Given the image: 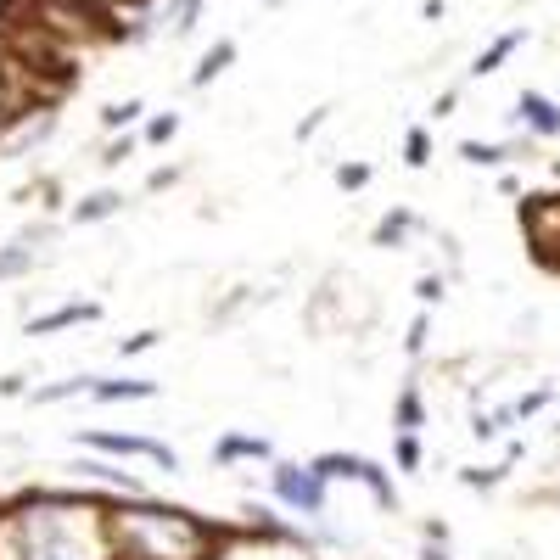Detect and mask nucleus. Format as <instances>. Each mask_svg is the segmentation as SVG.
<instances>
[{"label":"nucleus","instance_id":"a211bd4d","mask_svg":"<svg viewBox=\"0 0 560 560\" xmlns=\"http://www.w3.org/2000/svg\"><path fill=\"white\" fill-rule=\"evenodd\" d=\"M135 118H140V101H124V107H107V112H101V124H107V129L135 124Z\"/></svg>","mask_w":560,"mask_h":560},{"label":"nucleus","instance_id":"9b49d317","mask_svg":"<svg viewBox=\"0 0 560 560\" xmlns=\"http://www.w3.org/2000/svg\"><path fill=\"white\" fill-rule=\"evenodd\" d=\"M269 443L264 437H224L219 443V460H264Z\"/></svg>","mask_w":560,"mask_h":560},{"label":"nucleus","instance_id":"1a4fd4ad","mask_svg":"<svg viewBox=\"0 0 560 560\" xmlns=\"http://www.w3.org/2000/svg\"><path fill=\"white\" fill-rule=\"evenodd\" d=\"M521 40H527V34H521V28H516V34H504V40H493L488 45V51H482V56H476V79H482V73H499V62H504V56H510V51H516V45Z\"/></svg>","mask_w":560,"mask_h":560},{"label":"nucleus","instance_id":"5701e85b","mask_svg":"<svg viewBox=\"0 0 560 560\" xmlns=\"http://www.w3.org/2000/svg\"><path fill=\"white\" fill-rule=\"evenodd\" d=\"M174 129H180V118H174V112H168V118H157V124L146 129V135H152V140H168V135H174Z\"/></svg>","mask_w":560,"mask_h":560},{"label":"nucleus","instance_id":"4be33fe9","mask_svg":"<svg viewBox=\"0 0 560 560\" xmlns=\"http://www.w3.org/2000/svg\"><path fill=\"white\" fill-rule=\"evenodd\" d=\"M409 163H426V129H415V135H409Z\"/></svg>","mask_w":560,"mask_h":560},{"label":"nucleus","instance_id":"393cba45","mask_svg":"<svg viewBox=\"0 0 560 560\" xmlns=\"http://www.w3.org/2000/svg\"><path fill=\"white\" fill-rule=\"evenodd\" d=\"M504 471H465V482H471V488H488V482H499Z\"/></svg>","mask_w":560,"mask_h":560},{"label":"nucleus","instance_id":"20e7f679","mask_svg":"<svg viewBox=\"0 0 560 560\" xmlns=\"http://www.w3.org/2000/svg\"><path fill=\"white\" fill-rule=\"evenodd\" d=\"M275 488H280V499L297 504V510H308V516H320V510H325V493H320V476H314V471L280 465V471H275Z\"/></svg>","mask_w":560,"mask_h":560},{"label":"nucleus","instance_id":"39448f33","mask_svg":"<svg viewBox=\"0 0 560 560\" xmlns=\"http://www.w3.org/2000/svg\"><path fill=\"white\" fill-rule=\"evenodd\" d=\"M84 443L90 448H101V454H146V460H157V465H168L174 471V448L168 443H152V437H118V432H84Z\"/></svg>","mask_w":560,"mask_h":560},{"label":"nucleus","instance_id":"412c9836","mask_svg":"<svg viewBox=\"0 0 560 560\" xmlns=\"http://www.w3.org/2000/svg\"><path fill=\"white\" fill-rule=\"evenodd\" d=\"M398 465H404V471H415V465H420V443H415V437H398Z\"/></svg>","mask_w":560,"mask_h":560},{"label":"nucleus","instance_id":"0eeeda50","mask_svg":"<svg viewBox=\"0 0 560 560\" xmlns=\"http://www.w3.org/2000/svg\"><path fill=\"white\" fill-rule=\"evenodd\" d=\"M79 320H96V303H73V308H56L45 320L28 325V336H45V331H62V325H79Z\"/></svg>","mask_w":560,"mask_h":560},{"label":"nucleus","instance_id":"bb28decb","mask_svg":"<svg viewBox=\"0 0 560 560\" xmlns=\"http://www.w3.org/2000/svg\"><path fill=\"white\" fill-rule=\"evenodd\" d=\"M426 348V320H415V331H409V353Z\"/></svg>","mask_w":560,"mask_h":560},{"label":"nucleus","instance_id":"6e6552de","mask_svg":"<svg viewBox=\"0 0 560 560\" xmlns=\"http://www.w3.org/2000/svg\"><path fill=\"white\" fill-rule=\"evenodd\" d=\"M101 398V404H118V398H152L157 381H101V387H90Z\"/></svg>","mask_w":560,"mask_h":560},{"label":"nucleus","instance_id":"cd10ccee","mask_svg":"<svg viewBox=\"0 0 560 560\" xmlns=\"http://www.w3.org/2000/svg\"><path fill=\"white\" fill-rule=\"evenodd\" d=\"M426 560H448V555H443V549H426Z\"/></svg>","mask_w":560,"mask_h":560},{"label":"nucleus","instance_id":"aec40b11","mask_svg":"<svg viewBox=\"0 0 560 560\" xmlns=\"http://www.w3.org/2000/svg\"><path fill=\"white\" fill-rule=\"evenodd\" d=\"M364 180H370V168H359V163H353V168H336V185H342V191H359Z\"/></svg>","mask_w":560,"mask_h":560},{"label":"nucleus","instance_id":"b1692460","mask_svg":"<svg viewBox=\"0 0 560 560\" xmlns=\"http://www.w3.org/2000/svg\"><path fill=\"white\" fill-rule=\"evenodd\" d=\"M152 342H157V331H140V336H129V342H124V353H146Z\"/></svg>","mask_w":560,"mask_h":560},{"label":"nucleus","instance_id":"f03ea898","mask_svg":"<svg viewBox=\"0 0 560 560\" xmlns=\"http://www.w3.org/2000/svg\"><path fill=\"white\" fill-rule=\"evenodd\" d=\"M23 538H28V560H96V549L79 544L73 521L28 516V521H23Z\"/></svg>","mask_w":560,"mask_h":560},{"label":"nucleus","instance_id":"7ed1b4c3","mask_svg":"<svg viewBox=\"0 0 560 560\" xmlns=\"http://www.w3.org/2000/svg\"><path fill=\"white\" fill-rule=\"evenodd\" d=\"M314 476H320V482H325V476H359V482H370V488H376V499L387 504V510L398 504V499H392V482H387V476H381L370 460H353V454H325V460H314Z\"/></svg>","mask_w":560,"mask_h":560},{"label":"nucleus","instance_id":"4468645a","mask_svg":"<svg viewBox=\"0 0 560 560\" xmlns=\"http://www.w3.org/2000/svg\"><path fill=\"white\" fill-rule=\"evenodd\" d=\"M124 208V196H112V191H101V196H90L79 208V219H107V213H118Z\"/></svg>","mask_w":560,"mask_h":560},{"label":"nucleus","instance_id":"6ab92c4d","mask_svg":"<svg viewBox=\"0 0 560 560\" xmlns=\"http://www.w3.org/2000/svg\"><path fill=\"white\" fill-rule=\"evenodd\" d=\"M398 420H404V432H415V426H420V398H415V392L398 398Z\"/></svg>","mask_w":560,"mask_h":560},{"label":"nucleus","instance_id":"9d476101","mask_svg":"<svg viewBox=\"0 0 560 560\" xmlns=\"http://www.w3.org/2000/svg\"><path fill=\"white\" fill-rule=\"evenodd\" d=\"M230 56H236V45H230V40H219V45H213L208 56H202V62H196L191 84H208V79H219V73L230 68Z\"/></svg>","mask_w":560,"mask_h":560},{"label":"nucleus","instance_id":"f257e3e1","mask_svg":"<svg viewBox=\"0 0 560 560\" xmlns=\"http://www.w3.org/2000/svg\"><path fill=\"white\" fill-rule=\"evenodd\" d=\"M118 538H124V549L140 560H196V549H202V527H191L180 510H140V516H124L118 521Z\"/></svg>","mask_w":560,"mask_h":560},{"label":"nucleus","instance_id":"ddd939ff","mask_svg":"<svg viewBox=\"0 0 560 560\" xmlns=\"http://www.w3.org/2000/svg\"><path fill=\"white\" fill-rule=\"evenodd\" d=\"M460 157H465V163H482V168H493V163H504V157H510V152H504V146H482V140H465V146H460Z\"/></svg>","mask_w":560,"mask_h":560},{"label":"nucleus","instance_id":"f8f14e48","mask_svg":"<svg viewBox=\"0 0 560 560\" xmlns=\"http://www.w3.org/2000/svg\"><path fill=\"white\" fill-rule=\"evenodd\" d=\"M409 224H415V219H409V213H392V219H381V224H376V247H398Z\"/></svg>","mask_w":560,"mask_h":560},{"label":"nucleus","instance_id":"423d86ee","mask_svg":"<svg viewBox=\"0 0 560 560\" xmlns=\"http://www.w3.org/2000/svg\"><path fill=\"white\" fill-rule=\"evenodd\" d=\"M521 118H527L538 135H560V107L549 96H538V90H521Z\"/></svg>","mask_w":560,"mask_h":560},{"label":"nucleus","instance_id":"dca6fc26","mask_svg":"<svg viewBox=\"0 0 560 560\" xmlns=\"http://www.w3.org/2000/svg\"><path fill=\"white\" fill-rule=\"evenodd\" d=\"M96 381H56V387H45V392H34L40 404H56V398H73V392H90Z\"/></svg>","mask_w":560,"mask_h":560},{"label":"nucleus","instance_id":"a878e982","mask_svg":"<svg viewBox=\"0 0 560 560\" xmlns=\"http://www.w3.org/2000/svg\"><path fill=\"white\" fill-rule=\"evenodd\" d=\"M443 297V280H420V303H437Z\"/></svg>","mask_w":560,"mask_h":560},{"label":"nucleus","instance_id":"2eb2a0df","mask_svg":"<svg viewBox=\"0 0 560 560\" xmlns=\"http://www.w3.org/2000/svg\"><path fill=\"white\" fill-rule=\"evenodd\" d=\"M202 17V0H174V34H191Z\"/></svg>","mask_w":560,"mask_h":560},{"label":"nucleus","instance_id":"f3484780","mask_svg":"<svg viewBox=\"0 0 560 560\" xmlns=\"http://www.w3.org/2000/svg\"><path fill=\"white\" fill-rule=\"evenodd\" d=\"M28 264H34V258H28V247H12V252H0V280H6V275H23Z\"/></svg>","mask_w":560,"mask_h":560}]
</instances>
